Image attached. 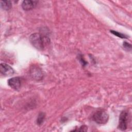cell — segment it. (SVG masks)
Segmentation results:
<instances>
[{"label": "cell", "mask_w": 132, "mask_h": 132, "mask_svg": "<svg viewBox=\"0 0 132 132\" xmlns=\"http://www.w3.org/2000/svg\"><path fill=\"white\" fill-rule=\"evenodd\" d=\"M37 3L38 2L35 1H24L22 3V7L24 10H30L35 7Z\"/></svg>", "instance_id": "7"}, {"label": "cell", "mask_w": 132, "mask_h": 132, "mask_svg": "<svg viewBox=\"0 0 132 132\" xmlns=\"http://www.w3.org/2000/svg\"><path fill=\"white\" fill-rule=\"evenodd\" d=\"M29 41L31 44L37 49L42 50L45 46L50 43V39L39 33H34L29 37Z\"/></svg>", "instance_id": "1"}, {"label": "cell", "mask_w": 132, "mask_h": 132, "mask_svg": "<svg viewBox=\"0 0 132 132\" xmlns=\"http://www.w3.org/2000/svg\"><path fill=\"white\" fill-rule=\"evenodd\" d=\"M123 46L127 49H131V44L127 42H124L123 43Z\"/></svg>", "instance_id": "12"}, {"label": "cell", "mask_w": 132, "mask_h": 132, "mask_svg": "<svg viewBox=\"0 0 132 132\" xmlns=\"http://www.w3.org/2000/svg\"><path fill=\"white\" fill-rule=\"evenodd\" d=\"M87 130V127L86 126H81L78 129H75L73 131H86Z\"/></svg>", "instance_id": "11"}, {"label": "cell", "mask_w": 132, "mask_h": 132, "mask_svg": "<svg viewBox=\"0 0 132 132\" xmlns=\"http://www.w3.org/2000/svg\"><path fill=\"white\" fill-rule=\"evenodd\" d=\"M92 119L98 124H105L108 120L109 116L106 111L100 110L96 112L93 114Z\"/></svg>", "instance_id": "2"}, {"label": "cell", "mask_w": 132, "mask_h": 132, "mask_svg": "<svg viewBox=\"0 0 132 132\" xmlns=\"http://www.w3.org/2000/svg\"><path fill=\"white\" fill-rule=\"evenodd\" d=\"M8 85L14 90H18L21 86V79L19 77H14L8 80Z\"/></svg>", "instance_id": "5"}, {"label": "cell", "mask_w": 132, "mask_h": 132, "mask_svg": "<svg viewBox=\"0 0 132 132\" xmlns=\"http://www.w3.org/2000/svg\"><path fill=\"white\" fill-rule=\"evenodd\" d=\"M0 72L2 75L5 76H11L14 73L12 68L9 65L4 63H2L0 64Z\"/></svg>", "instance_id": "4"}, {"label": "cell", "mask_w": 132, "mask_h": 132, "mask_svg": "<svg viewBox=\"0 0 132 132\" xmlns=\"http://www.w3.org/2000/svg\"><path fill=\"white\" fill-rule=\"evenodd\" d=\"M110 32L112 34H113V35H116V36H118V37H119L120 38H127V37H126V36L125 35H123V34H122L121 33H120V32H118L117 31H113V30H110Z\"/></svg>", "instance_id": "10"}, {"label": "cell", "mask_w": 132, "mask_h": 132, "mask_svg": "<svg viewBox=\"0 0 132 132\" xmlns=\"http://www.w3.org/2000/svg\"><path fill=\"white\" fill-rule=\"evenodd\" d=\"M1 6L3 9L5 10H9L11 8V3L10 1H1Z\"/></svg>", "instance_id": "8"}, {"label": "cell", "mask_w": 132, "mask_h": 132, "mask_svg": "<svg viewBox=\"0 0 132 132\" xmlns=\"http://www.w3.org/2000/svg\"><path fill=\"white\" fill-rule=\"evenodd\" d=\"M31 76L36 80H40L43 77V74L41 70L38 67H32L30 70Z\"/></svg>", "instance_id": "6"}, {"label": "cell", "mask_w": 132, "mask_h": 132, "mask_svg": "<svg viewBox=\"0 0 132 132\" xmlns=\"http://www.w3.org/2000/svg\"><path fill=\"white\" fill-rule=\"evenodd\" d=\"M45 119V113L43 112H40L38 116L37 119V124L39 125L42 124Z\"/></svg>", "instance_id": "9"}, {"label": "cell", "mask_w": 132, "mask_h": 132, "mask_svg": "<svg viewBox=\"0 0 132 132\" xmlns=\"http://www.w3.org/2000/svg\"><path fill=\"white\" fill-rule=\"evenodd\" d=\"M128 123V113L126 111H123L119 117L118 128L121 130H125L127 129Z\"/></svg>", "instance_id": "3"}]
</instances>
